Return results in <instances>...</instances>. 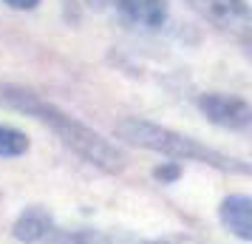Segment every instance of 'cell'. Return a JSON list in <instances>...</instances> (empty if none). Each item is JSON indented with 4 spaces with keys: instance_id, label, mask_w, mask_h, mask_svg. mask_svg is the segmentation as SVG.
I'll use <instances>...</instances> for the list:
<instances>
[{
    "instance_id": "1",
    "label": "cell",
    "mask_w": 252,
    "mask_h": 244,
    "mask_svg": "<svg viewBox=\"0 0 252 244\" xmlns=\"http://www.w3.org/2000/svg\"><path fill=\"white\" fill-rule=\"evenodd\" d=\"M3 97H6V103H12L17 111H26L29 116H34L40 122L51 125V128L63 137V142H65L68 148H74L85 162L96 165V168H102L108 174H119V171L125 168V156H122V151H119L116 145L102 139V137H99L96 131H91L88 125L77 122L74 116L63 114L57 105L40 100V97L32 94V91H17V88H3Z\"/></svg>"
},
{
    "instance_id": "2",
    "label": "cell",
    "mask_w": 252,
    "mask_h": 244,
    "mask_svg": "<svg viewBox=\"0 0 252 244\" xmlns=\"http://www.w3.org/2000/svg\"><path fill=\"white\" fill-rule=\"evenodd\" d=\"M116 134L125 142L136 145V148H145V151L161 153V156H170V159H182V162H204L213 165L218 171H232V174H247L250 168L232 156H224V153L213 151L201 145L198 139H190L179 131L161 128L156 122H148V119H139V116H127L122 122H116Z\"/></svg>"
},
{
    "instance_id": "3",
    "label": "cell",
    "mask_w": 252,
    "mask_h": 244,
    "mask_svg": "<svg viewBox=\"0 0 252 244\" xmlns=\"http://www.w3.org/2000/svg\"><path fill=\"white\" fill-rule=\"evenodd\" d=\"M195 12L229 35H250V9L244 0H190Z\"/></svg>"
},
{
    "instance_id": "4",
    "label": "cell",
    "mask_w": 252,
    "mask_h": 244,
    "mask_svg": "<svg viewBox=\"0 0 252 244\" xmlns=\"http://www.w3.org/2000/svg\"><path fill=\"white\" fill-rule=\"evenodd\" d=\"M201 114L216 122L221 128H247L252 119V108L241 97H229V94H204L198 100Z\"/></svg>"
},
{
    "instance_id": "5",
    "label": "cell",
    "mask_w": 252,
    "mask_h": 244,
    "mask_svg": "<svg viewBox=\"0 0 252 244\" xmlns=\"http://www.w3.org/2000/svg\"><path fill=\"white\" fill-rule=\"evenodd\" d=\"M221 224L227 227L232 236H238L241 242H250L252 239V199L250 196H227L218 208Z\"/></svg>"
},
{
    "instance_id": "6",
    "label": "cell",
    "mask_w": 252,
    "mask_h": 244,
    "mask_svg": "<svg viewBox=\"0 0 252 244\" xmlns=\"http://www.w3.org/2000/svg\"><path fill=\"white\" fill-rule=\"evenodd\" d=\"M14 239L23 244H34V242H43L54 233V224H51V216H48L43 208H26L17 221H14Z\"/></svg>"
},
{
    "instance_id": "7",
    "label": "cell",
    "mask_w": 252,
    "mask_h": 244,
    "mask_svg": "<svg viewBox=\"0 0 252 244\" xmlns=\"http://www.w3.org/2000/svg\"><path fill=\"white\" fill-rule=\"evenodd\" d=\"M119 9L130 23L156 29L167 20V3L164 0H119Z\"/></svg>"
},
{
    "instance_id": "8",
    "label": "cell",
    "mask_w": 252,
    "mask_h": 244,
    "mask_svg": "<svg viewBox=\"0 0 252 244\" xmlns=\"http://www.w3.org/2000/svg\"><path fill=\"white\" fill-rule=\"evenodd\" d=\"M48 239H51V244H114L99 230H65V233H51Z\"/></svg>"
},
{
    "instance_id": "9",
    "label": "cell",
    "mask_w": 252,
    "mask_h": 244,
    "mask_svg": "<svg viewBox=\"0 0 252 244\" xmlns=\"http://www.w3.org/2000/svg\"><path fill=\"white\" fill-rule=\"evenodd\" d=\"M29 151V139L26 134H20L17 128L0 125V156H20Z\"/></svg>"
},
{
    "instance_id": "10",
    "label": "cell",
    "mask_w": 252,
    "mask_h": 244,
    "mask_svg": "<svg viewBox=\"0 0 252 244\" xmlns=\"http://www.w3.org/2000/svg\"><path fill=\"white\" fill-rule=\"evenodd\" d=\"M3 3L12 6V9H17V12H29V9H37L40 0H3Z\"/></svg>"
},
{
    "instance_id": "11",
    "label": "cell",
    "mask_w": 252,
    "mask_h": 244,
    "mask_svg": "<svg viewBox=\"0 0 252 244\" xmlns=\"http://www.w3.org/2000/svg\"><path fill=\"white\" fill-rule=\"evenodd\" d=\"M176 176H179L176 168H156V179H161V182H173Z\"/></svg>"
},
{
    "instance_id": "12",
    "label": "cell",
    "mask_w": 252,
    "mask_h": 244,
    "mask_svg": "<svg viewBox=\"0 0 252 244\" xmlns=\"http://www.w3.org/2000/svg\"><path fill=\"white\" fill-rule=\"evenodd\" d=\"M156 244H167V242H156Z\"/></svg>"
}]
</instances>
